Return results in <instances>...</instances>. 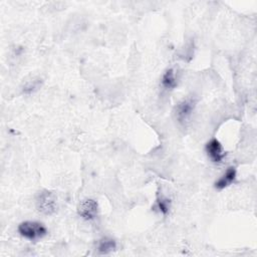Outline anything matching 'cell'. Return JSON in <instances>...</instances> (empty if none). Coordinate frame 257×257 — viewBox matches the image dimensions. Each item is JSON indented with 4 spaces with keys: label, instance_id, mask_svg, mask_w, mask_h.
Listing matches in <instances>:
<instances>
[{
    "label": "cell",
    "instance_id": "cell-10",
    "mask_svg": "<svg viewBox=\"0 0 257 257\" xmlns=\"http://www.w3.org/2000/svg\"><path fill=\"white\" fill-rule=\"evenodd\" d=\"M157 206H158L159 211L163 215H167L170 211V208H171V201H170V199L161 196L157 200Z\"/></svg>",
    "mask_w": 257,
    "mask_h": 257
},
{
    "label": "cell",
    "instance_id": "cell-9",
    "mask_svg": "<svg viewBox=\"0 0 257 257\" xmlns=\"http://www.w3.org/2000/svg\"><path fill=\"white\" fill-rule=\"evenodd\" d=\"M40 86H41V79H33V80L27 81L23 85L22 90H23V93L25 94H31L34 91H36Z\"/></svg>",
    "mask_w": 257,
    "mask_h": 257
},
{
    "label": "cell",
    "instance_id": "cell-4",
    "mask_svg": "<svg viewBox=\"0 0 257 257\" xmlns=\"http://www.w3.org/2000/svg\"><path fill=\"white\" fill-rule=\"evenodd\" d=\"M78 215L85 221H92L97 217L98 205L97 202L92 199L82 200L77 208Z\"/></svg>",
    "mask_w": 257,
    "mask_h": 257
},
{
    "label": "cell",
    "instance_id": "cell-2",
    "mask_svg": "<svg viewBox=\"0 0 257 257\" xmlns=\"http://www.w3.org/2000/svg\"><path fill=\"white\" fill-rule=\"evenodd\" d=\"M35 203L37 211L42 215L50 216L57 210L56 197L52 192L47 190H44L37 195Z\"/></svg>",
    "mask_w": 257,
    "mask_h": 257
},
{
    "label": "cell",
    "instance_id": "cell-6",
    "mask_svg": "<svg viewBox=\"0 0 257 257\" xmlns=\"http://www.w3.org/2000/svg\"><path fill=\"white\" fill-rule=\"evenodd\" d=\"M236 169L234 167H230L226 170L224 175L220 177L216 182H215V188L219 191L227 188L230 186L236 179Z\"/></svg>",
    "mask_w": 257,
    "mask_h": 257
},
{
    "label": "cell",
    "instance_id": "cell-1",
    "mask_svg": "<svg viewBox=\"0 0 257 257\" xmlns=\"http://www.w3.org/2000/svg\"><path fill=\"white\" fill-rule=\"evenodd\" d=\"M17 231L29 241H37L47 235L46 227L37 221H24L18 225Z\"/></svg>",
    "mask_w": 257,
    "mask_h": 257
},
{
    "label": "cell",
    "instance_id": "cell-7",
    "mask_svg": "<svg viewBox=\"0 0 257 257\" xmlns=\"http://www.w3.org/2000/svg\"><path fill=\"white\" fill-rule=\"evenodd\" d=\"M161 84L166 90H173L177 86L176 72L173 68L167 69L161 78Z\"/></svg>",
    "mask_w": 257,
    "mask_h": 257
},
{
    "label": "cell",
    "instance_id": "cell-8",
    "mask_svg": "<svg viewBox=\"0 0 257 257\" xmlns=\"http://www.w3.org/2000/svg\"><path fill=\"white\" fill-rule=\"evenodd\" d=\"M116 248V243L113 239L104 237L98 241L97 245V251L100 254H108L112 251H114Z\"/></svg>",
    "mask_w": 257,
    "mask_h": 257
},
{
    "label": "cell",
    "instance_id": "cell-3",
    "mask_svg": "<svg viewBox=\"0 0 257 257\" xmlns=\"http://www.w3.org/2000/svg\"><path fill=\"white\" fill-rule=\"evenodd\" d=\"M196 107V99L193 97H186L182 99L175 107L176 119L179 123L185 125L190 121Z\"/></svg>",
    "mask_w": 257,
    "mask_h": 257
},
{
    "label": "cell",
    "instance_id": "cell-5",
    "mask_svg": "<svg viewBox=\"0 0 257 257\" xmlns=\"http://www.w3.org/2000/svg\"><path fill=\"white\" fill-rule=\"evenodd\" d=\"M206 153H207L208 157L210 158V160L213 163H217V164L222 163V161L224 160V158L226 156L223 146L217 139H212L207 143Z\"/></svg>",
    "mask_w": 257,
    "mask_h": 257
}]
</instances>
